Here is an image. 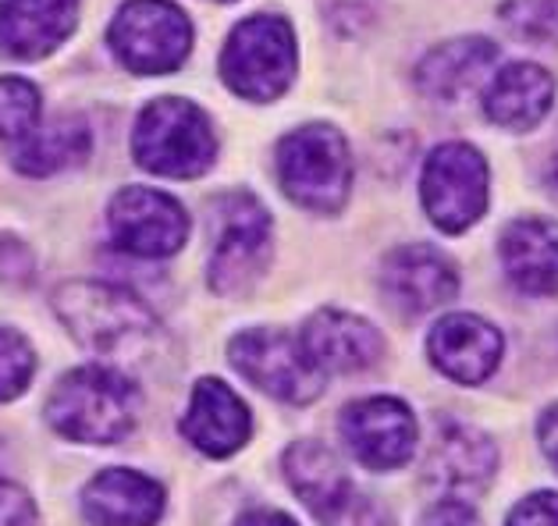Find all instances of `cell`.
I'll list each match as a JSON object with an SVG mask.
<instances>
[{
  "label": "cell",
  "mask_w": 558,
  "mask_h": 526,
  "mask_svg": "<svg viewBox=\"0 0 558 526\" xmlns=\"http://www.w3.org/2000/svg\"><path fill=\"white\" fill-rule=\"evenodd\" d=\"M278 179L299 207L335 213L345 204L352 160L342 132L331 125H306L278 143Z\"/></svg>",
  "instance_id": "obj_4"
},
{
  "label": "cell",
  "mask_w": 558,
  "mask_h": 526,
  "mask_svg": "<svg viewBox=\"0 0 558 526\" xmlns=\"http://www.w3.org/2000/svg\"><path fill=\"white\" fill-rule=\"evenodd\" d=\"M509 526H558V494H530L520 505L512 509Z\"/></svg>",
  "instance_id": "obj_28"
},
{
  "label": "cell",
  "mask_w": 558,
  "mask_h": 526,
  "mask_svg": "<svg viewBox=\"0 0 558 526\" xmlns=\"http://www.w3.org/2000/svg\"><path fill=\"white\" fill-rule=\"evenodd\" d=\"M228 353L242 377H250L256 388L281 402L303 406V402L317 399L324 388V374L313 367L303 342L284 331L253 328L239 334Z\"/></svg>",
  "instance_id": "obj_9"
},
{
  "label": "cell",
  "mask_w": 558,
  "mask_h": 526,
  "mask_svg": "<svg viewBox=\"0 0 558 526\" xmlns=\"http://www.w3.org/2000/svg\"><path fill=\"white\" fill-rule=\"evenodd\" d=\"M284 477H289L299 502L320 519H328L352 494L349 474L338 463V455L320 441H295L284 452Z\"/></svg>",
  "instance_id": "obj_21"
},
{
  "label": "cell",
  "mask_w": 558,
  "mask_h": 526,
  "mask_svg": "<svg viewBox=\"0 0 558 526\" xmlns=\"http://www.w3.org/2000/svg\"><path fill=\"white\" fill-rule=\"evenodd\" d=\"M165 512V488L135 469H104L83 491L89 526H154Z\"/></svg>",
  "instance_id": "obj_15"
},
{
  "label": "cell",
  "mask_w": 558,
  "mask_h": 526,
  "mask_svg": "<svg viewBox=\"0 0 558 526\" xmlns=\"http://www.w3.org/2000/svg\"><path fill=\"white\" fill-rule=\"evenodd\" d=\"M53 309L72 334L97 356L118 363H146L160 345V323L125 289L100 281H68L53 292Z\"/></svg>",
  "instance_id": "obj_1"
},
{
  "label": "cell",
  "mask_w": 558,
  "mask_h": 526,
  "mask_svg": "<svg viewBox=\"0 0 558 526\" xmlns=\"http://www.w3.org/2000/svg\"><path fill=\"white\" fill-rule=\"evenodd\" d=\"M501 22L526 44L558 47V0H506Z\"/></svg>",
  "instance_id": "obj_24"
},
{
  "label": "cell",
  "mask_w": 558,
  "mask_h": 526,
  "mask_svg": "<svg viewBox=\"0 0 558 526\" xmlns=\"http://www.w3.org/2000/svg\"><path fill=\"white\" fill-rule=\"evenodd\" d=\"M501 264L530 295H558V224L520 218L501 232Z\"/></svg>",
  "instance_id": "obj_20"
},
{
  "label": "cell",
  "mask_w": 558,
  "mask_h": 526,
  "mask_svg": "<svg viewBox=\"0 0 558 526\" xmlns=\"http://www.w3.org/2000/svg\"><path fill=\"white\" fill-rule=\"evenodd\" d=\"M39 93L22 78H0V139H25L36 129Z\"/></svg>",
  "instance_id": "obj_25"
},
{
  "label": "cell",
  "mask_w": 558,
  "mask_h": 526,
  "mask_svg": "<svg viewBox=\"0 0 558 526\" xmlns=\"http://www.w3.org/2000/svg\"><path fill=\"white\" fill-rule=\"evenodd\" d=\"M324 523H328V526H388V516H385V509H380L377 502H371V498L349 494L345 502L338 505Z\"/></svg>",
  "instance_id": "obj_27"
},
{
  "label": "cell",
  "mask_w": 558,
  "mask_h": 526,
  "mask_svg": "<svg viewBox=\"0 0 558 526\" xmlns=\"http://www.w3.org/2000/svg\"><path fill=\"white\" fill-rule=\"evenodd\" d=\"M342 438L371 469H399L416 449V420L399 399H363L342 413Z\"/></svg>",
  "instance_id": "obj_11"
},
{
  "label": "cell",
  "mask_w": 558,
  "mask_h": 526,
  "mask_svg": "<svg viewBox=\"0 0 558 526\" xmlns=\"http://www.w3.org/2000/svg\"><path fill=\"white\" fill-rule=\"evenodd\" d=\"M544 182H548V188L558 196V150L551 154V160H548V168H544Z\"/></svg>",
  "instance_id": "obj_34"
},
{
  "label": "cell",
  "mask_w": 558,
  "mask_h": 526,
  "mask_svg": "<svg viewBox=\"0 0 558 526\" xmlns=\"http://www.w3.org/2000/svg\"><path fill=\"white\" fill-rule=\"evenodd\" d=\"M306 356L320 374H356L374 367L380 356V334L363 317L342 309H320L299 334Z\"/></svg>",
  "instance_id": "obj_14"
},
{
  "label": "cell",
  "mask_w": 558,
  "mask_h": 526,
  "mask_svg": "<svg viewBox=\"0 0 558 526\" xmlns=\"http://www.w3.org/2000/svg\"><path fill=\"white\" fill-rule=\"evenodd\" d=\"M89 154V129L83 118H53L47 125L33 129L22 139L15 154V168L33 179L44 174H58L64 168L78 164Z\"/></svg>",
  "instance_id": "obj_23"
},
{
  "label": "cell",
  "mask_w": 558,
  "mask_h": 526,
  "mask_svg": "<svg viewBox=\"0 0 558 526\" xmlns=\"http://www.w3.org/2000/svg\"><path fill=\"white\" fill-rule=\"evenodd\" d=\"M420 526H481V519H476V512L470 505H462V502H441V505H434L427 512Z\"/></svg>",
  "instance_id": "obj_31"
},
{
  "label": "cell",
  "mask_w": 558,
  "mask_h": 526,
  "mask_svg": "<svg viewBox=\"0 0 558 526\" xmlns=\"http://www.w3.org/2000/svg\"><path fill=\"white\" fill-rule=\"evenodd\" d=\"M29 249L15 238H0V278L8 281H29Z\"/></svg>",
  "instance_id": "obj_30"
},
{
  "label": "cell",
  "mask_w": 558,
  "mask_h": 526,
  "mask_svg": "<svg viewBox=\"0 0 558 526\" xmlns=\"http://www.w3.org/2000/svg\"><path fill=\"white\" fill-rule=\"evenodd\" d=\"M498 47L484 36L452 39V44L434 47L416 69V86L434 100H456L473 83H481L487 69L495 64Z\"/></svg>",
  "instance_id": "obj_22"
},
{
  "label": "cell",
  "mask_w": 558,
  "mask_h": 526,
  "mask_svg": "<svg viewBox=\"0 0 558 526\" xmlns=\"http://www.w3.org/2000/svg\"><path fill=\"white\" fill-rule=\"evenodd\" d=\"M107 39L125 69L140 75H165L185 61L193 47V25L171 0H129L114 15Z\"/></svg>",
  "instance_id": "obj_7"
},
{
  "label": "cell",
  "mask_w": 558,
  "mask_h": 526,
  "mask_svg": "<svg viewBox=\"0 0 558 526\" xmlns=\"http://www.w3.org/2000/svg\"><path fill=\"white\" fill-rule=\"evenodd\" d=\"M47 413L64 438L114 444L135 427L140 388L118 367H78L53 388Z\"/></svg>",
  "instance_id": "obj_2"
},
{
  "label": "cell",
  "mask_w": 558,
  "mask_h": 526,
  "mask_svg": "<svg viewBox=\"0 0 558 526\" xmlns=\"http://www.w3.org/2000/svg\"><path fill=\"white\" fill-rule=\"evenodd\" d=\"M0 526H36L29 494L11 480H0Z\"/></svg>",
  "instance_id": "obj_29"
},
{
  "label": "cell",
  "mask_w": 558,
  "mask_h": 526,
  "mask_svg": "<svg viewBox=\"0 0 558 526\" xmlns=\"http://www.w3.org/2000/svg\"><path fill=\"white\" fill-rule=\"evenodd\" d=\"M78 0H8L0 4V53L33 61L44 58L75 29Z\"/></svg>",
  "instance_id": "obj_17"
},
{
  "label": "cell",
  "mask_w": 558,
  "mask_h": 526,
  "mask_svg": "<svg viewBox=\"0 0 558 526\" xmlns=\"http://www.w3.org/2000/svg\"><path fill=\"white\" fill-rule=\"evenodd\" d=\"M430 359L459 384H481L501 359V334L473 314H448L430 328Z\"/></svg>",
  "instance_id": "obj_12"
},
{
  "label": "cell",
  "mask_w": 558,
  "mask_h": 526,
  "mask_svg": "<svg viewBox=\"0 0 558 526\" xmlns=\"http://www.w3.org/2000/svg\"><path fill=\"white\" fill-rule=\"evenodd\" d=\"M107 232H111L121 253L143 256V260H160V256L182 249L189 235V218L171 196L146 185H132L121 188L111 199Z\"/></svg>",
  "instance_id": "obj_10"
},
{
  "label": "cell",
  "mask_w": 558,
  "mask_h": 526,
  "mask_svg": "<svg viewBox=\"0 0 558 526\" xmlns=\"http://www.w3.org/2000/svg\"><path fill=\"white\" fill-rule=\"evenodd\" d=\"M225 83L246 100H278L295 75V36L278 15H253L231 29L221 53Z\"/></svg>",
  "instance_id": "obj_5"
},
{
  "label": "cell",
  "mask_w": 558,
  "mask_h": 526,
  "mask_svg": "<svg viewBox=\"0 0 558 526\" xmlns=\"http://www.w3.org/2000/svg\"><path fill=\"white\" fill-rule=\"evenodd\" d=\"M182 435L207 455H231L250 438V409L225 381L203 377L189 399V413L182 420Z\"/></svg>",
  "instance_id": "obj_16"
},
{
  "label": "cell",
  "mask_w": 558,
  "mask_h": 526,
  "mask_svg": "<svg viewBox=\"0 0 558 526\" xmlns=\"http://www.w3.org/2000/svg\"><path fill=\"white\" fill-rule=\"evenodd\" d=\"M132 150L146 171L168 174V179H193L214 164L217 139L207 114L196 103L165 97L149 103L135 121Z\"/></svg>",
  "instance_id": "obj_3"
},
{
  "label": "cell",
  "mask_w": 558,
  "mask_h": 526,
  "mask_svg": "<svg viewBox=\"0 0 558 526\" xmlns=\"http://www.w3.org/2000/svg\"><path fill=\"white\" fill-rule=\"evenodd\" d=\"M555 100V78L541 64L515 61L506 64L484 89V111L501 129L530 132L537 121L551 111Z\"/></svg>",
  "instance_id": "obj_18"
},
{
  "label": "cell",
  "mask_w": 558,
  "mask_h": 526,
  "mask_svg": "<svg viewBox=\"0 0 558 526\" xmlns=\"http://www.w3.org/2000/svg\"><path fill=\"white\" fill-rule=\"evenodd\" d=\"M388 299L405 314H427V309L448 303L459 292V274L445 253L430 246H402L385 260Z\"/></svg>",
  "instance_id": "obj_13"
},
{
  "label": "cell",
  "mask_w": 558,
  "mask_h": 526,
  "mask_svg": "<svg viewBox=\"0 0 558 526\" xmlns=\"http://www.w3.org/2000/svg\"><path fill=\"white\" fill-rule=\"evenodd\" d=\"M541 444H544L548 463L558 469V406H551L548 413L541 416Z\"/></svg>",
  "instance_id": "obj_32"
},
{
  "label": "cell",
  "mask_w": 558,
  "mask_h": 526,
  "mask_svg": "<svg viewBox=\"0 0 558 526\" xmlns=\"http://www.w3.org/2000/svg\"><path fill=\"white\" fill-rule=\"evenodd\" d=\"M36 356L22 334L0 328V402L19 399L33 381Z\"/></svg>",
  "instance_id": "obj_26"
},
{
  "label": "cell",
  "mask_w": 558,
  "mask_h": 526,
  "mask_svg": "<svg viewBox=\"0 0 558 526\" xmlns=\"http://www.w3.org/2000/svg\"><path fill=\"white\" fill-rule=\"evenodd\" d=\"M239 526H295V519L275 509H256V512H246V516L239 519Z\"/></svg>",
  "instance_id": "obj_33"
},
{
  "label": "cell",
  "mask_w": 558,
  "mask_h": 526,
  "mask_svg": "<svg viewBox=\"0 0 558 526\" xmlns=\"http://www.w3.org/2000/svg\"><path fill=\"white\" fill-rule=\"evenodd\" d=\"M495 474V444L481 430L441 424L438 441L427 455V480L448 494L481 491Z\"/></svg>",
  "instance_id": "obj_19"
},
{
  "label": "cell",
  "mask_w": 558,
  "mask_h": 526,
  "mask_svg": "<svg viewBox=\"0 0 558 526\" xmlns=\"http://www.w3.org/2000/svg\"><path fill=\"white\" fill-rule=\"evenodd\" d=\"M210 289L246 292L264 274L270 256V213L250 193H228L210 213Z\"/></svg>",
  "instance_id": "obj_6"
},
{
  "label": "cell",
  "mask_w": 558,
  "mask_h": 526,
  "mask_svg": "<svg viewBox=\"0 0 558 526\" xmlns=\"http://www.w3.org/2000/svg\"><path fill=\"white\" fill-rule=\"evenodd\" d=\"M424 207L441 232H466L487 210V160L470 143H441L424 164Z\"/></svg>",
  "instance_id": "obj_8"
}]
</instances>
